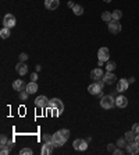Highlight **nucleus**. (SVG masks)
Segmentation results:
<instances>
[{"label": "nucleus", "instance_id": "nucleus-27", "mask_svg": "<svg viewBox=\"0 0 139 155\" xmlns=\"http://www.w3.org/2000/svg\"><path fill=\"white\" fill-rule=\"evenodd\" d=\"M115 145L120 147V148H124L125 145H127V140H125V138H118L117 143H115Z\"/></svg>", "mask_w": 139, "mask_h": 155}, {"label": "nucleus", "instance_id": "nucleus-22", "mask_svg": "<svg viewBox=\"0 0 139 155\" xmlns=\"http://www.w3.org/2000/svg\"><path fill=\"white\" fill-rule=\"evenodd\" d=\"M72 11H74L75 15H82L84 14V7H82L81 4H75L74 7H72Z\"/></svg>", "mask_w": 139, "mask_h": 155}, {"label": "nucleus", "instance_id": "nucleus-15", "mask_svg": "<svg viewBox=\"0 0 139 155\" xmlns=\"http://www.w3.org/2000/svg\"><path fill=\"white\" fill-rule=\"evenodd\" d=\"M60 6V2L58 0H45V7L47 8V10H56V8Z\"/></svg>", "mask_w": 139, "mask_h": 155}, {"label": "nucleus", "instance_id": "nucleus-10", "mask_svg": "<svg viewBox=\"0 0 139 155\" xmlns=\"http://www.w3.org/2000/svg\"><path fill=\"white\" fill-rule=\"evenodd\" d=\"M102 90H103V88L97 83H93L88 87V92H89L90 95H102Z\"/></svg>", "mask_w": 139, "mask_h": 155}, {"label": "nucleus", "instance_id": "nucleus-11", "mask_svg": "<svg viewBox=\"0 0 139 155\" xmlns=\"http://www.w3.org/2000/svg\"><path fill=\"white\" fill-rule=\"evenodd\" d=\"M129 87V80L127 78H120V81L117 83V91L118 92H125Z\"/></svg>", "mask_w": 139, "mask_h": 155}, {"label": "nucleus", "instance_id": "nucleus-37", "mask_svg": "<svg viewBox=\"0 0 139 155\" xmlns=\"http://www.w3.org/2000/svg\"><path fill=\"white\" fill-rule=\"evenodd\" d=\"M113 154H115V155H118V154H120V155H121V154H122V150H121V148H120V147H118L117 150H114V151H113Z\"/></svg>", "mask_w": 139, "mask_h": 155}, {"label": "nucleus", "instance_id": "nucleus-7", "mask_svg": "<svg viewBox=\"0 0 139 155\" xmlns=\"http://www.w3.org/2000/svg\"><path fill=\"white\" fill-rule=\"evenodd\" d=\"M65 141H67V138H65L60 131H57V133L53 134V144L56 145V147H61V145H64Z\"/></svg>", "mask_w": 139, "mask_h": 155}, {"label": "nucleus", "instance_id": "nucleus-30", "mask_svg": "<svg viewBox=\"0 0 139 155\" xmlns=\"http://www.w3.org/2000/svg\"><path fill=\"white\" fill-rule=\"evenodd\" d=\"M7 143H8V138H7V136H2L0 137V147H4V145H7Z\"/></svg>", "mask_w": 139, "mask_h": 155}, {"label": "nucleus", "instance_id": "nucleus-4", "mask_svg": "<svg viewBox=\"0 0 139 155\" xmlns=\"http://www.w3.org/2000/svg\"><path fill=\"white\" fill-rule=\"evenodd\" d=\"M121 24H120V20H111L109 22V29H110L111 34H120L121 32Z\"/></svg>", "mask_w": 139, "mask_h": 155}, {"label": "nucleus", "instance_id": "nucleus-34", "mask_svg": "<svg viewBox=\"0 0 139 155\" xmlns=\"http://www.w3.org/2000/svg\"><path fill=\"white\" fill-rule=\"evenodd\" d=\"M132 131L135 134H139V123H135V124L132 126Z\"/></svg>", "mask_w": 139, "mask_h": 155}, {"label": "nucleus", "instance_id": "nucleus-18", "mask_svg": "<svg viewBox=\"0 0 139 155\" xmlns=\"http://www.w3.org/2000/svg\"><path fill=\"white\" fill-rule=\"evenodd\" d=\"M13 88L20 92V91H24L25 88H27V84H25L22 80H15L14 83H13Z\"/></svg>", "mask_w": 139, "mask_h": 155}, {"label": "nucleus", "instance_id": "nucleus-8", "mask_svg": "<svg viewBox=\"0 0 139 155\" xmlns=\"http://www.w3.org/2000/svg\"><path fill=\"white\" fill-rule=\"evenodd\" d=\"M125 150H127V152L131 155H136L139 152V145L136 144L135 141H132V143H127V145H125Z\"/></svg>", "mask_w": 139, "mask_h": 155}, {"label": "nucleus", "instance_id": "nucleus-3", "mask_svg": "<svg viewBox=\"0 0 139 155\" xmlns=\"http://www.w3.org/2000/svg\"><path fill=\"white\" fill-rule=\"evenodd\" d=\"M15 22H17V20H15V17L13 14H6L3 17V27H6V28L15 27Z\"/></svg>", "mask_w": 139, "mask_h": 155}, {"label": "nucleus", "instance_id": "nucleus-39", "mask_svg": "<svg viewBox=\"0 0 139 155\" xmlns=\"http://www.w3.org/2000/svg\"><path fill=\"white\" fill-rule=\"evenodd\" d=\"M13 144H14V143H13V140H8V143H7V145L10 148H13Z\"/></svg>", "mask_w": 139, "mask_h": 155}, {"label": "nucleus", "instance_id": "nucleus-2", "mask_svg": "<svg viewBox=\"0 0 139 155\" xmlns=\"http://www.w3.org/2000/svg\"><path fill=\"white\" fill-rule=\"evenodd\" d=\"M47 108L57 109L60 113L64 112V104H63V101H61V99H58V98H53V99H50V101H49V106H47Z\"/></svg>", "mask_w": 139, "mask_h": 155}, {"label": "nucleus", "instance_id": "nucleus-38", "mask_svg": "<svg viewBox=\"0 0 139 155\" xmlns=\"http://www.w3.org/2000/svg\"><path fill=\"white\" fill-rule=\"evenodd\" d=\"M107 150L109 151H114V144H109L107 145Z\"/></svg>", "mask_w": 139, "mask_h": 155}, {"label": "nucleus", "instance_id": "nucleus-40", "mask_svg": "<svg viewBox=\"0 0 139 155\" xmlns=\"http://www.w3.org/2000/svg\"><path fill=\"white\" fill-rule=\"evenodd\" d=\"M74 6H75V4L72 3V2H68V7H71V8H72V7H74Z\"/></svg>", "mask_w": 139, "mask_h": 155}, {"label": "nucleus", "instance_id": "nucleus-31", "mask_svg": "<svg viewBox=\"0 0 139 155\" xmlns=\"http://www.w3.org/2000/svg\"><path fill=\"white\" fill-rule=\"evenodd\" d=\"M42 138L45 143H53V136H50V134H43Z\"/></svg>", "mask_w": 139, "mask_h": 155}, {"label": "nucleus", "instance_id": "nucleus-35", "mask_svg": "<svg viewBox=\"0 0 139 155\" xmlns=\"http://www.w3.org/2000/svg\"><path fill=\"white\" fill-rule=\"evenodd\" d=\"M49 109H50V108H49ZM50 110H52V116H53V117H57V116L61 115V113L58 112L57 109H50Z\"/></svg>", "mask_w": 139, "mask_h": 155}, {"label": "nucleus", "instance_id": "nucleus-43", "mask_svg": "<svg viewBox=\"0 0 139 155\" xmlns=\"http://www.w3.org/2000/svg\"><path fill=\"white\" fill-rule=\"evenodd\" d=\"M103 2H106V3H110V2H113V0H103Z\"/></svg>", "mask_w": 139, "mask_h": 155}, {"label": "nucleus", "instance_id": "nucleus-14", "mask_svg": "<svg viewBox=\"0 0 139 155\" xmlns=\"http://www.w3.org/2000/svg\"><path fill=\"white\" fill-rule=\"evenodd\" d=\"M115 106H118V108H127L128 106V98L124 97V95L117 97L115 98Z\"/></svg>", "mask_w": 139, "mask_h": 155}, {"label": "nucleus", "instance_id": "nucleus-25", "mask_svg": "<svg viewBox=\"0 0 139 155\" xmlns=\"http://www.w3.org/2000/svg\"><path fill=\"white\" fill-rule=\"evenodd\" d=\"M111 14H113V20H120V18L122 17V11L121 10H114Z\"/></svg>", "mask_w": 139, "mask_h": 155}, {"label": "nucleus", "instance_id": "nucleus-26", "mask_svg": "<svg viewBox=\"0 0 139 155\" xmlns=\"http://www.w3.org/2000/svg\"><path fill=\"white\" fill-rule=\"evenodd\" d=\"M28 97H29V94H28V91H27V90L20 91V99H21V101H27V99H28Z\"/></svg>", "mask_w": 139, "mask_h": 155}, {"label": "nucleus", "instance_id": "nucleus-12", "mask_svg": "<svg viewBox=\"0 0 139 155\" xmlns=\"http://www.w3.org/2000/svg\"><path fill=\"white\" fill-rule=\"evenodd\" d=\"M103 80H104V83L106 84L111 85V84H114L115 81H117V77H115V74L113 71H107L106 74L103 76Z\"/></svg>", "mask_w": 139, "mask_h": 155}, {"label": "nucleus", "instance_id": "nucleus-6", "mask_svg": "<svg viewBox=\"0 0 139 155\" xmlns=\"http://www.w3.org/2000/svg\"><path fill=\"white\" fill-rule=\"evenodd\" d=\"M49 101L50 99H47V97H45V95H39V97L35 99V105L40 109H46L47 106H49Z\"/></svg>", "mask_w": 139, "mask_h": 155}, {"label": "nucleus", "instance_id": "nucleus-5", "mask_svg": "<svg viewBox=\"0 0 139 155\" xmlns=\"http://www.w3.org/2000/svg\"><path fill=\"white\" fill-rule=\"evenodd\" d=\"M72 147H74V150H77V151H86L88 143H86L85 140H82V138H77V140H74V143H72Z\"/></svg>", "mask_w": 139, "mask_h": 155}, {"label": "nucleus", "instance_id": "nucleus-24", "mask_svg": "<svg viewBox=\"0 0 139 155\" xmlns=\"http://www.w3.org/2000/svg\"><path fill=\"white\" fill-rule=\"evenodd\" d=\"M115 67H117V63H115V61H107V64H106L107 71H114Z\"/></svg>", "mask_w": 139, "mask_h": 155}, {"label": "nucleus", "instance_id": "nucleus-36", "mask_svg": "<svg viewBox=\"0 0 139 155\" xmlns=\"http://www.w3.org/2000/svg\"><path fill=\"white\" fill-rule=\"evenodd\" d=\"M36 80H38V73H32L31 74V81H35L36 83Z\"/></svg>", "mask_w": 139, "mask_h": 155}, {"label": "nucleus", "instance_id": "nucleus-21", "mask_svg": "<svg viewBox=\"0 0 139 155\" xmlns=\"http://www.w3.org/2000/svg\"><path fill=\"white\" fill-rule=\"evenodd\" d=\"M102 20H103L104 22H107V24H109V22L113 20V14H111V13H109V11H104V13H102Z\"/></svg>", "mask_w": 139, "mask_h": 155}, {"label": "nucleus", "instance_id": "nucleus-13", "mask_svg": "<svg viewBox=\"0 0 139 155\" xmlns=\"http://www.w3.org/2000/svg\"><path fill=\"white\" fill-rule=\"evenodd\" d=\"M53 147H56L53 143H45V144L42 145L40 154H42V155H50L52 152H53Z\"/></svg>", "mask_w": 139, "mask_h": 155}, {"label": "nucleus", "instance_id": "nucleus-20", "mask_svg": "<svg viewBox=\"0 0 139 155\" xmlns=\"http://www.w3.org/2000/svg\"><path fill=\"white\" fill-rule=\"evenodd\" d=\"M124 138L127 140V143H132V141H135L136 136H135V133H134V131L131 130V131H127V133H125Z\"/></svg>", "mask_w": 139, "mask_h": 155}, {"label": "nucleus", "instance_id": "nucleus-1", "mask_svg": "<svg viewBox=\"0 0 139 155\" xmlns=\"http://www.w3.org/2000/svg\"><path fill=\"white\" fill-rule=\"evenodd\" d=\"M100 106L103 109H111L115 106V98L113 95H103L100 99Z\"/></svg>", "mask_w": 139, "mask_h": 155}, {"label": "nucleus", "instance_id": "nucleus-23", "mask_svg": "<svg viewBox=\"0 0 139 155\" xmlns=\"http://www.w3.org/2000/svg\"><path fill=\"white\" fill-rule=\"evenodd\" d=\"M0 36H2V39H7L8 36H10V28L3 27V29L0 31Z\"/></svg>", "mask_w": 139, "mask_h": 155}, {"label": "nucleus", "instance_id": "nucleus-19", "mask_svg": "<svg viewBox=\"0 0 139 155\" xmlns=\"http://www.w3.org/2000/svg\"><path fill=\"white\" fill-rule=\"evenodd\" d=\"M25 90L28 91V94L31 95V94H35L36 91H38V84L35 83V81H31L29 84H27V88Z\"/></svg>", "mask_w": 139, "mask_h": 155}, {"label": "nucleus", "instance_id": "nucleus-42", "mask_svg": "<svg viewBox=\"0 0 139 155\" xmlns=\"http://www.w3.org/2000/svg\"><path fill=\"white\" fill-rule=\"evenodd\" d=\"M40 70H42V67H40V66L38 64V66H36V71H40Z\"/></svg>", "mask_w": 139, "mask_h": 155}, {"label": "nucleus", "instance_id": "nucleus-17", "mask_svg": "<svg viewBox=\"0 0 139 155\" xmlns=\"http://www.w3.org/2000/svg\"><path fill=\"white\" fill-rule=\"evenodd\" d=\"M103 70L102 69H99V67H97V69H93L92 71H90V78L92 80H95V81H97V80H100V78H103Z\"/></svg>", "mask_w": 139, "mask_h": 155}, {"label": "nucleus", "instance_id": "nucleus-41", "mask_svg": "<svg viewBox=\"0 0 139 155\" xmlns=\"http://www.w3.org/2000/svg\"><path fill=\"white\" fill-rule=\"evenodd\" d=\"M135 143L139 145V134H136V138H135Z\"/></svg>", "mask_w": 139, "mask_h": 155}, {"label": "nucleus", "instance_id": "nucleus-28", "mask_svg": "<svg viewBox=\"0 0 139 155\" xmlns=\"http://www.w3.org/2000/svg\"><path fill=\"white\" fill-rule=\"evenodd\" d=\"M10 151H11V148L8 147V145H4V147H2V150H0V154L7 155V154H10Z\"/></svg>", "mask_w": 139, "mask_h": 155}, {"label": "nucleus", "instance_id": "nucleus-16", "mask_svg": "<svg viewBox=\"0 0 139 155\" xmlns=\"http://www.w3.org/2000/svg\"><path fill=\"white\" fill-rule=\"evenodd\" d=\"M15 70H17V73L20 76H25V74L28 73V66L25 64L24 61H20V63L15 66Z\"/></svg>", "mask_w": 139, "mask_h": 155}, {"label": "nucleus", "instance_id": "nucleus-29", "mask_svg": "<svg viewBox=\"0 0 139 155\" xmlns=\"http://www.w3.org/2000/svg\"><path fill=\"white\" fill-rule=\"evenodd\" d=\"M32 150L31 148H22L21 151H20V155H32Z\"/></svg>", "mask_w": 139, "mask_h": 155}, {"label": "nucleus", "instance_id": "nucleus-32", "mask_svg": "<svg viewBox=\"0 0 139 155\" xmlns=\"http://www.w3.org/2000/svg\"><path fill=\"white\" fill-rule=\"evenodd\" d=\"M58 131H60V133L63 134V136H64L67 140L70 138V130H68V129H61V130H58Z\"/></svg>", "mask_w": 139, "mask_h": 155}, {"label": "nucleus", "instance_id": "nucleus-9", "mask_svg": "<svg viewBox=\"0 0 139 155\" xmlns=\"http://www.w3.org/2000/svg\"><path fill=\"white\" fill-rule=\"evenodd\" d=\"M109 58H110V52L107 48H100L99 52H97V59L102 61H109Z\"/></svg>", "mask_w": 139, "mask_h": 155}, {"label": "nucleus", "instance_id": "nucleus-33", "mask_svg": "<svg viewBox=\"0 0 139 155\" xmlns=\"http://www.w3.org/2000/svg\"><path fill=\"white\" fill-rule=\"evenodd\" d=\"M20 61H25V60H28V54L27 53H20Z\"/></svg>", "mask_w": 139, "mask_h": 155}]
</instances>
